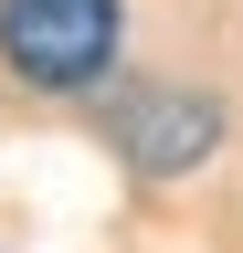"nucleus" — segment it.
Returning <instances> with one entry per match:
<instances>
[{
	"label": "nucleus",
	"mask_w": 243,
	"mask_h": 253,
	"mask_svg": "<svg viewBox=\"0 0 243 253\" xmlns=\"http://www.w3.org/2000/svg\"><path fill=\"white\" fill-rule=\"evenodd\" d=\"M127 53V0H0V84L32 106L106 95Z\"/></svg>",
	"instance_id": "nucleus-1"
},
{
	"label": "nucleus",
	"mask_w": 243,
	"mask_h": 253,
	"mask_svg": "<svg viewBox=\"0 0 243 253\" xmlns=\"http://www.w3.org/2000/svg\"><path fill=\"white\" fill-rule=\"evenodd\" d=\"M116 148H127V169L180 179V169H201V158L222 148V106L191 95V84H159V95H138V106L116 116Z\"/></svg>",
	"instance_id": "nucleus-2"
}]
</instances>
